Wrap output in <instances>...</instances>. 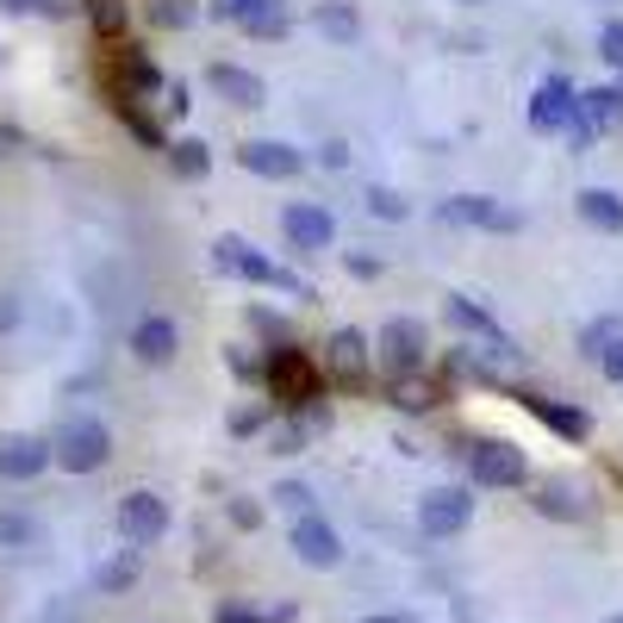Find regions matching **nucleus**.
I'll return each instance as SVG.
<instances>
[{
	"instance_id": "30",
	"label": "nucleus",
	"mask_w": 623,
	"mask_h": 623,
	"mask_svg": "<svg viewBox=\"0 0 623 623\" xmlns=\"http://www.w3.org/2000/svg\"><path fill=\"white\" fill-rule=\"evenodd\" d=\"M599 57H605L611 69H623V19H605V31H599Z\"/></svg>"
},
{
	"instance_id": "13",
	"label": "nucleus",
	"mask_w": 623,
	"mask_h": 623,
	"mask_svg": "<svg viewBox=\"0 0 623 623\" xmlns=\"http://www.w3.org/2000/svg\"><path fill=\"white\" fill-rule=\"evenodd\" d=\"M368 349H374V343L362 337V330H330V343H325V368L337 374L343 387H362V374H368Z\"/></svg>"
},
{
	"instance_id": "22",
	"label": "nucleus",
	"mask_w": 623,
	"mask_h": 623,
	"mask_svg": "<svg viewBox=\"0 0 623 623\" xmlns=\"http://www.w3.org/2000/svg\"><path fill=\"white\" fill-rule=\"evenodd\" d=\"M580 218L592 231H623V194L617 187H586L580 194Z\"/></svg>"
},
{
	"instance_id": "18",
	"label": "nucleus",
	"mask_w": 623,
	"mask_h": 623,
	"mask_svg": "<svg viewBox=\"0 0 623 623\" xmlns=\"http://www.w3.org/2000/svg\"><path fill=\"white\" fill-rule=\"evenodd\" d=\"M580 119H586L592 138H599V131H617V125H623V88H617V81L580 93Z\"/></svg>"
},
{
	"instance_id": "26",
	"label": "nucleus",
	"mask_w": 623,
	"mask_h": 623,
	"mask_svg": "<svg viewBox=\"0 0 623 623\" xmlns=\"http://www.w3.org/2000/svg\"><path fill=\"white\" fill-rule=\"evenodd\" d=\"M169 162H175V175H181V181H200V175L212 169V156H206V144H194V138L169 144Z\"/></svg>"
},
{
	"instance_id": "10",
	"label": "nucleus",
	"mask_w": 623,
	"mask_h": 623,
	"mask_svg": "<svg viewBox=\"0 0 623 623\" xmlns=\"http://www.w3.org/2000/svg\"><path fill=\"white\" fill-rule=\"evenodd\" d=\"M237 162H244L249 175H263V181H294V175L306 169V156L280 138H249L244 150H237Z\"/></svg>"
},
{
	"instance_id": "16",
	"label": "nucleus",
	"mask_w": 623,
	"mask_h": 623,
	"mask_svg": "<svg viewBox=\"0 0 623 623\" xmlns=\"http://www.w3.org/2000/svg\"><path fill=\"white\" fill-rule=\"evenodd\" d=\"M206 88H212L225 107H263L268 100L263 76H249V69H237V62H212V69H206Z\"/></svg>"
},
{
	"instance_id": "23",
	"label": "nucleus",
	"mask_w": 623,
	"mask_h": 623,
	"mask_svg": "<svg viewBox=\"0 0 623 623\" xmlns=\"http://www.w3.org/2000/svg\"><path fill=\"white\" fill-rule=\"evenodd\" d=\"M536 512H543V517H567V524H580V517H586V505H580L574 486L543 481V486H536Z\"/></svg>"
},
{
	"instance_id": "19",
	"label": "nucleus",
	"mask_w": 623,
	"mask_h": 623,
	"mask_svg": "<svg viewBox=\"0 0 623 623\" xmlns=\"http://www.w3.org/2000/svg\"><path fill=\"white\" fill-rule=\"evenodd\" d=\"M312 31H325L330 44H356V38H362V13L349 7V0H318V7H312Z\"/></svg>"
},
{
	"instance_id": "35",
	"label": "nucleus",
	"mask_w": 623,
	"mask_h": 623,
	"mask_svg": "<svg viewBox=\"0 0 623 623\" xmlns=\"http://www.w3.org/2000/svg\"><path fill=\"white\" fill-rule=\"evenodd\" d=\"M275 498H280V505H294V512H306V505H312V493H306V486H299V481L275 486Z\"/></svg>"
},
{
	"instance_id": "2",
	"label": "nucleus",
	"mask_w": 623,
	"mask_h": 623,
	"mask_svg": "<svg viewBox=\"0 0 623 623\" xmlns=\"http://www.w3.org/2000/svg\"><path fill=\"white\" fill-rule=\"evenodd\" d=\"M162 88L156 62L125 38H107V100H144V93Z\"/></svg>"
},
{
	"instance_id": "11",
	"label": "nucleus",
	"mask_w": 623,
	"mask_h": 623,
	"mask_svg": "<svg viewBox=\"0 0 623 623\" xmlns=\"http://www.w3.org/2000/svg\"><path fill=\"white\" fill-rule=\"evenodd\" d=\"M424 325H412V318H387V330H380V356H387L393 374H418L424 368Z\"/></svg>"
},
{
	"instance_id": "37",
	"label": "nucleus",
	"mask_w": 623,
	"mask_h": 623,
	"mask_svg": "<svg viewBox=\"0 0 623 623\" xmlns=\"http://www.w3.org/2000/svg\"><path fill=\"white\" fill-rule=\"evenodd\" d=\"M299 443H306V431H299V424H287V431H275V449H280V455H294Z\"/></svg>"
},
{
	"instance_id": "28",
	"label": "nucleus",
	"mask_w": 623,
	"mask_h": 623,
	"mask_svg": "<svg viewBox=\"0 0 623 623\" xmlns=\"http://www.w3.org/2000/svg\"><path fill=\"white\" fill-rule=\"evenodd\" d=\"M368 212L387 218V225H399V218H412V200H399L393 187H368Z\"/></svg>"
},
{
	"instance_id": "20",
	"label": "nucleus",
	"mask_w": 623,
	"mask_h": 623,
	"mask_svg": "<svg viewBox=\"0 0 623 623\" xmlns=\"http://www.w3.org/2000/svg\"><path fill=\"white\" fill-rule=\"evenodd\" d=\"M449 325H455V330H467V337H486V343L498 349V356H512V343H505V330L493 325V312H481L474 299H462V294L449 299Z\"/></svg>"
},
{
	"instance_id": "32",
	"label": "nucleus",
	"mask_w": 623,
	"mask_h": 623,
	"mask_svg": "<svg viewBox=\"0 0 623 623\" xmlns=\"http://www.w3.org/2000/svg\"><path fill=\"white\" fill-rule=\"evenodd\" d=\"M599 368H605V380H617V387H623V330L599 349Z\"/></svg>"
},
{
	"instance_id": "4",
	"label": "nucleus",
	"mask_w": 623,
	"mask_h": 623,
	"mask_svg": "<svg viewBox=\"0 0 623 623\" xmlns=\"http://www.w3.org/2000/svg\"><path fill=\"white\" fill-rule=\"evenodd\" d=\"M50 449H57V462L69 467V474H93V467L112 455V436H107V424H100V418H69Z\"/></svg>"
},
{
	"instance_id": "29",
	"label": "nucleus",
	"mask_w": 623,
	"mask_h": 623,
	"mask_svg": "<svg viewBox=\"0 0 623 623\" xmlns=\"http://www.w3.org/2000/svg\"><path fill=\"white\" fill-rule=\"evenodd\" d=\"M93 26H100V38H119L125 31V0H88Z\"/></svg>"
},
{
	"instance_id": "44",
	"label": "nucleus",
	"mask_w": 623,
	"mask_h": 623,
	"mask_svg": "<svg viewBox=\"0 0 623 623\" xmlns=\"http://www.w3.org/2000/svg\"><path fill=\"white\" fill-rule=\"evenodd\" d=\"M611 623H623V617H611Z\"/></svg>"
},
{
	"instance_id": "8",
	"label": "nucleus",
	"mask_w": 623,
	"mask_h": 623,
	"mask_svg": "<svg viewBox=\"0 0 623 623\" xmlns=\"http://www.w3.org/2000/svg\"><path fill=\"white\" fill-rule=\"evenodd\" d=\"M418 524H424V536H462L474 524V498L462 486H431L418 498Z\"/></svg>"
},
{
	"instance_id": "21",
	"label": "nucleus",
	"mask_w": 623,
	"mask_h": 623,
	"mask_svg": "<svg viewBox=\"0 0 623 623\" xmlns=\"http://www.w3.org/2000/svg\"><path fill=\"white\" fill-rule=\"evenodd\" d=\"M524 405H530V412H536V418L548 424V431H561V436H567V443H586V431H592V424H586V412H574V405H555V399H543V393H524Z\"/></svg>"
},
{
	"instance_id": "3",
	"label": "nucleus",
	"mask_w": 623,
	"mask_h": 623,
	"mask_svg": "<svg viewBox=\"0 0 623 623\" xmlns=\"http://www.w3.org/2000/svg\"><path fill=\"white\" fill-rule=\"evenodd\" d=\"M467 474H474V486H524L530 462L505 436H481V443H467Z\"/></svg>"
},
{
	"instance_id": "5",
	"label": "nucleus",
	"mask_w": 623,
	"mask_h": 623,
	"mask_svg": "<svg viewBox=\"0 0 623 623\" xmlns=\"http://www.w3.org/2000/svg\"><path fill=\"white\" fill-rule=\"evenodd\" d=\"M530 125H536V131H574V144H592L586 119H580V93L567 88L561 76H548L543 88H536V100H530Z\"/></svg>"
},
{
	"instance_id": "1",
	"label": "nucleus",
	"mask_w": 623,
	"mask_h": 623,
	"mask_svg": "<svg viewBox=\"0 0 623 623\" xmlns=\"http://www.w3.org/2000/svg\"><path fill=\"white\" fill-rule=\"evenodd\" d=\"M263 380H268V393L287 399V405H306V399L325 393V368H318L306 349H294V343H275L263 356Z\"/></svg>"
},
{
	"instance_id": "6",
	"label": "nucleus",
	"mask_w": 623,
	"mask_h": 623,
	"mask_svg": "<svg viewBox=\"0 0 623 623\" xmlns=\"http://www.w3.org/2000/svg\"><path fill=\"white\" fill-rule=\"evenodd\" d=\"M212 263L225 268V275L256 280V287H287V294H306V280H294L287 268H275L268 256H256V249H249L244 237H218V244H212Z\"/></svg>"
},
{
	"instance_id": "41",
	"label": "nucleus",
	"mask_w": 623,
	"mask_h": 623,
	"mask_svg": "<svg viewBox=\"0 0 623 623\" xmlns=\"http://www.w3.org/2000/svg\"><path fill=\"white\" fill-rule=\"evenodd\" d=\"M7 7H13V13H31V7H44V0H7Z\"/></svg>"
},
{
	"instance_id": "43",
	"label": "nucleus",
	"mask_w": 623,
	"mask_h": 623,
	"mask_svg": "<svg viewBox=\"0 0 623 623\" xmlns=\"http://www.w3.org/2000/svg\"><path fill=\"white\" fill-rule=\"evenodd\" d=\"M462 7H493V0H462Z\"/></svg>"
},
{
	"instance_id": "12",
	"label": "nucleus",
	"mask_w": 623,
	"mask_h": 623,
	"mask_svg": "<svg viewBox=\"0 0 623 623\" xmlns=\"http://www.w3.org/2000/svg\"><path fill=\"white\" fill-rule=\"evenodd\" d=\"M294 555L306 561V567H337L343 561V543H337V530L325 524L318 512H299V524H294Z\"/></svg>"
},
{
	"instance_id": "17",
	"label": "nucleus",
	"mask_w": 623,
	"mask_h": 623,
	"mask_svg": "<svg viewBox=\"0 0 623 623\" xmlns=\"http://www.w3.org/2000/svg\"><path fill=\"white\" fill-rule=\"evenodd\" d=\"M175 343H181V330L162 318V312H150L138 330H131V349H138V362H150V368H162V362H175Z\"/></svg>"
},
{
	"instance_id": "42",
	"label": "nucleus",
	"mask_w": 623,
	"mask_h": 623,
	"mask_svg": "<svg viewBox=\"0 0 623 623\" xmlns=\"http://www.w3.org/2000/svg\"><path fill=\"white\" fill-rule=\"evenodd\" d=\"M368 623H418V617H368Z\"/></svg>"
},
{
	"instance_id": "31",
	"label": "nucleus",
	"mask_w": 623,
	"mask_h": 623,
	"mask_svg": "<svg viewBox=\"0 0 623 623\" xmlns=\"http://www.w3.org/2000/svg\"><path fill=\"white\" fill-rule=\"evenodd\" d=\"M231 7V19H244V26H256V19H275L280 0H225Z\"/></svg>"
},
{
	"instance_id": "9",
	"label": "nucleus",
	"mask_w": 623,
	"mask_h": 623,
	"mask_svg": "<svg viewBox=\"0 0 623 623\" xmlns=\"http://www.w3.org/2000/svg\"><path fill=\"white\" fill-rule=\"evenodd\" d=\"M162 530H169V505H162V493H125L119 498V536L125 543H156V536H162Z\"/></svg>"
},
{
	"instance_id": "14",
	"label": "nucleus",
	"mask_w": 623,
	"mask_h": 623,
	"mask_svg": "<svg viewBox=\"0 0 623 623\" xmlns=\"http://www.w3.org/2000/svg\"><path fill=\"white\" fill-rule=\"evenodd\" d=\"M50 462H57V449L38 443V436H7L0 443V481H38Z\"/></svg>"
},
{
	"instance_id": "33",
	"label": "nucleus",
	"mask_w": 623,
	"mask_h": 623,
	"mask_svg": "<svg viewBox=\"0 0 623 623\" xmlns=\"http://www.w3.org/2000/svg\"><path fill=\"white\" fill-rule=\"evenodd\" d=\"M156 19H162V26H187L194 7H187V0H156Z\"/></svg>"
},
{
	"instance_id": "7",
	"label": "nucleus",
	"mask_w": 623,
	"mask_h": 623,
	"mask_svg": "<svg viewBox=\"0 0 623 623\" xmlns=\"http://www.w3.org/2000/svg\"><path fill=\"white\" fill-rule=\"evenodd\" d=\"M280 231H287V244H294L299 256H318V249L337 244V218H330V206H318V200H294L280 212Z\"/></svg>"
},
{
	"instance_id": "36",
	"label": "nucleus",
	"mask_w": 623,
	"mask_h": 623,
	"mask_svg": "<svg viewBox=\"0 0 623 623\" xmlns=\"http://www.w3.org/2000/svg\"><path fill=\"white\" fill-rule=\"evenodd\" d=\"M343 268H349L356 280H374V275H380V263H374V256H362V249H356V256H343Z\"/></svg>"
},
{
	"instance_id": "24",
	"label": "nucleus",
	"mask_w": 623,
	"mask_h": 623,
	"mask_svg": "<svg viewBox=\"0 0 623 623\" xmlns=\"http://www.w3.org/2000/svg\"><path fill=\"white\" fill-rule=\"evenodd\" d=\"M393 405H399V412H431L436 399H443V393L431 387V380H424V374H393Z\"/></svg>"
},
{
	"instance_id": "34",
	"label": "nucleus",
	"mask_w": 623,
	"mask_h": 623,
	"mask_svg": "<svg viewBox=\"0 0 623 623\" xmlns=\"http://www.w3.org/2000/svg\"><path fill=\"white\" fill-rule=\"evenodd\" d=\"M249 325L263 330V337H275V343H287V325H280L275 312H249Z\"/></svg>"
},
{
	"instance_id": "39",
	"label": "nucleus",
	"mask_w": 623,
	"mask_h": 623,
	"mask_svg": "<svg viewBox=\"0 0 623 623\" xmlns=\"http://www.w3.org/2000/svg\"><path fill=\"white\" fill-rule=\"evenodd\" d=\"M7 325H19V299L13 294H0V330H7Z\"/></svg>"
},
{
	"instance_id": "40",
	"label": "nucleus",
	"mask_w": 623,
	"mask_h": 623,
	"mask_svg": "<svg viewBox=\"0 0 623 623\" xmlns=\"http://www.w3.org/2000/svg\"><path fill=\"white\" fill-rule=\"evenodd\" d=\"M218 623H256V617H249V611H237V605H225V611H218Z\"/></svg>"
},
{
	"instance_id": "27",
	"label": "nucleus",
	"mask_w": 623,
	"mask_h": 623,
	"mask_svg": "<svg viewBox=\"0 0 623 623\" xmlns=\"http://www.w3.org/2000/svg\"><path fill=\"white\" fill-rule=\"evenodd\" d=\"M38 536H44V530H38V517H26V512H7V517H0V543H7V548H38Z\"/></svg>"
},
{
	"instance_id": "25",
	"label": "nucleus",
	"mask_w": 623,
	"mask_h": 623,
	"mask_svg": "<svg viewBox=\"0 0 623 623\" xmlns=\"http://www.w3.org/2000/svg\"><path fill=\"white\" fill-rule=\"evenodd\" d=\"M112 112L131 125V138H138V144H150V150H169V144H162V125L144 112V100H112Z\"/></svg>"
},
{
	"instance_id": "15",
	"label": "nucleus",
	"mask_w": 623,
	"mask_h": 623,
	"mask_svg": "<svg viewBox=\"0 0 623 623\" xmlns=\"http://www.w3.org/2000/svg\"><path fill=\"white\" fill-rule=\"evenodd\" d=\"M443 218H449V225H474V231H517V212H505V206L486 200V194H455V200L443 206Z\"/></svg>"
},
{
	"instance_id": "38",
	"label": "nucleus",
	"mask_w": 623,
	"mask_h": 623,
	"mask_svg": "<svg viewBox=\"0 0 623 623\" xmlns=\"http://www.w3.org/2000/svg\"><path fill=\"white\" fill-rule=\"evenodd\" d=\"M100 586H131V561H112L107 574H100Z\"/></svg>"
}]
</instances>
